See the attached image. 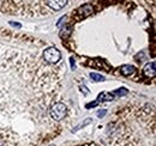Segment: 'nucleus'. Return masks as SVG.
Returning a JSON list of instances; mask_svg holds the SVG:
<instances>
[{
    "label": "nucleus",
    "instance_id": "1a4fd4ad",
    "mask_svg": "<svg viewBox=\"0 0 156 146\" xmlns=\"http://www.w3.org/2000/svg\"><path fill=\"white\" fill-rule=\"evenodd\" d=\"M106 113H107L106 110H100V112L97 113V116H98V117H103V116L106 115Z\"/></svg>",
    "mask_w": 156,
    "mask_h": 146
},
{
    "label": "nucleus",
    "instance_id": "f257e3e1",
    "mask_svg": "<svg viewBox=\"0 0 156 146\" xmlns=\"http://www.w3.org/2000/svg\"><path fill=\"white\" fill-rule=\"evenodd\" d=\"M66 113H67V108L61 102L53 103L49 108V116L52 117V120H54V121L63 120L66 116Z\"/></svg>",
    "mask_w": 156,
    "mask_h": 146
},
{
    "label": "nucleus",
    "instance_id": "0eeeda50",
    "mask_svg": "<svg viewBox=\"0 0 156 146\" xmlns=\"http://www.w3.org/2000/svg\"><path fill=\"white\" fill-rule=\"evenodd\" d=\"M90 77L95 82H102V80H105V77L101 76V74H97V73H90Z\"/></svg>",
    "mask_w": 156,
    "mask_h": 146
},
{
    "label": "nucleus",
    "instance_id": "7ed1b4c3",
    "mask_svg": "<svg viewBox=\"0 0 156 146\" xmlns=\"http://www.w3.org/2000/svg\"><path fill=\"white\" fill-rule=\"evenodd\" d=\"M70 0H47L46 1V6L48 10L50 11H54V12H58L60 10H63Z\"/></svg>",
    "mask_w": 156,
    "mask_h": 146
},
{
    "label": "nucleus",
    "instance_id": "f03ea898",
    "mask_svg": "<svg viewBox=\"0 0 156 146\" xmlns=\"http://www.w3.org/2000/svg\"><path fill=\"white\" fill-rule=\"evenodd\" d=\"M42 58H43V61L47 65H54V64L59 62V60L61 58V54H60V52L57 48L49 47V48H47V49L43 50Z\"/></svg>",
    "mask_w": 156,
    "mask_h": 146
},
{
    "label": "nucleus",
    "instance_id": "39448f33",
    "mask_svg": "<svg viewBox=\"0 0 156 146\" xmlns=\"http://www.w3.org/2000/svg\"><path fill=\"white\" fill-rule=\"evenodd\" d=\"M121 73H123V76H126V77H129V76H132L133 73L136 72V68L133 67V66H131V65H124V66H121Z\"/></svg>",
    "mask_w": 156,
    "mask_h": 146
},
{
    "label": "nucleus",
    "instance_id": "9b49d317",
    "mask_svg": "<svg viewBox=\"0 0 156 146\" xmlns=\"http://www.w3.org/2000/svg\"><path fill=\"white\" fill-rule=\"evenodd\" d=\"M71 66H72V68H75V61H73V59H71Z\"/></svg>",
    "mask_w": 156,
    "mask_h": 146
},
{
    "label": "nucleus",
    "instance_id": "6e6552de",
    "mask_svg": "<svg viewBox=\"0 0 156 146\" xmlns=\"http://www.w3.org/2000/svg\"><path fill=\"white\" fill-rule=\"evenodd\" d=\"M114 94H118V95H126L127 91H126V90H118V91H114Z\"/></svg>",
    "mask_w": 156,
    "mask_h": 146
},
{
    "label": "nucleus",
    "instance_id": "9d476101",
    "mask_svg": "<svg viewBox=\"0 0 156 146\" xmlns=\"http://www.w3.org/2000/svg\"><path fill=\"white\" fill-rule=\"evenodd\" d=\"M95 105H97V102H94V103H90V104H88V105H86V108H90V107H95Z\"/></svg>",
    "mask_w": 156,
    "mask_h": 146
},
{
    "label": "nucleus",
    "instance_id": "423d86ee",
    "mask_svg": "<svg viewBox=\"0 0 156 146\" xmlns=\"http://www.w3.org/2000/svg\"><path fill=\"white\" fill-rule=\"evenodd\" d=\"M98 99L100 101H111V99H113V95H111V94H108V92H102L100 96H98Z\"/></svg>",
    "mask_w": 156,
    "mask_h": 146
},
{
    "label": "nucleus",
    "instance_id": "20e7f679",
    "mask_svg": "<svg viewBox=\"0 0 156 146\" xmlns=\"http://www.w3.org/2000/svg\"><path fill=\"white\" fill-rule=\"evenodd\" d=\"M143 73L147 76V77H155V62L152 61V62H150V64H148L145 67H144V69H143Z\"/></svg>",
    "mask_w": 156,
    "mask_h": 146
}]
</instances>
